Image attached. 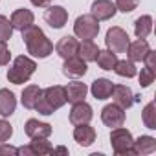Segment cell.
Listing matches in <instances>:
<instances>
[{
  "mask_svg": "<svg viewBox=\"0 0 156 156\" xmlns=\"http://www.w3.org/2000/svg\"><path fill=\"white\" fill-rule=\"evenodd\" d=\"M132 141H134V138H132L130 130L123 129V125L112 129V132H110V145H112L114 154H118V156L134 154L132 152Z\"/></svg>",
  "mask_w": 156,
  "mask_h": 156,
  "instance_id": "obj_4",
  "label": "cell"
},
{
  "mask_svg": "<svg viewBox=\"0 0 156 156\" xmlns=\"http://www.w3.org/2000/svg\"><path fill=\"white\" fill-rule=\"evenodd\" d=\"M73 140L79 143L81 147H90L96 141V130H94V127H90L88 123L75 125V129H73Z\"/></svg>",
  "mask_w": 156,
  "mask_h": 156,
  "instance_id": "obj_18",
  "label": "cell"
},
{
  "mask_svg": "<svg viewBox=\"0 0 156 156\" xmlns=\"http://www.w3.org/2000/svg\"><path fill=\"white\" fill-rule=\"evenodd\" d=\"M2 154H19V149L11 147V145H6V143H0V156Z\"/></svg>",
  "mask_w": 156,
  "mask_h": 156,
  "instance_id": "obj_34",
  "label": "cell"
},
{
  "mask_svg": "<svg viewBox=\"0 0 156 156\" xmlns=\"http://www.w3.org/2000/svg\"><path fill=\"white\" fill-rule=\"evenodd\" d=\"M17 108V98L9 88H0V116L9 118Z\"/></svg>",
  "mask_w": 156,
  "mask_h": 156,
  "instance_id": "obj_20",
  "label": "cell"
},
{
  "mask_svg": "<svg viewBox=\"0 0 156 156\" xmlns=\"http://www.w3.org/2000/svg\"><path fill=\"white\" fill-rule=\"evenodd\" d=\"M11 136H13V127L9 125V121L0 119V143H6Z\"/></svg>",
  "mask_w": 156,
  "mask_h": 156,
  "instance_id": "obj_32",
  "label": "cell"
},
{
  "mask_svg": "<svg viewBox=\"0 0 156 156\" xmlns=\"http://www.w3.org/2000/svg\"><path fill=\"white\" fill-rule=\"evenodd\" d=\"M44 20L53 28V30H61L66 22H68V11L62 6H50L44 13Z\"/></svg>",
  "mask_w": 156,
  "mask_h": 156,
  "instance_id": "obj_12",
  "label": "cell"
},
{
  "mask_svg": "<svg viewBox=\"0 0 156 156\" xmlns=\"http://www.w3.org/2000/svg\"><path fill=\"white\" fill-rule=\"evenodd\" d=\"M41 92H42V88L41 87H37V85H28L24 90H22V96H20V101H22V105L26 107V108H35V105H37V101H39V98H41Z\"/></svg>",
  "mask_w": 156,
  "mask_h": 156,
  "instance_id": "obj_23",
  "label": "cell"
},
{
  "mask_svg": "<svg viewBox=\"0 0 156 156\" xmlns=\"http://www.w3.org/2000/svg\"><path fill=\"white\" fill-rule=\"evenodd\" d=\"M154 57H156V51L149 50V53H147V55H145V59H143L145 66H149V68H152V70H154Z\"/></svg>",
  "mask_w": 156,
  "mask_h": 156,
  "instance_id": "obj_35",
  "label": "cell"
},
{
  "mask_svg": "<svg viewBox=\"0 0 156 156\" xmlns=\"http://www.w3.org/2000/svg\"><path fill=\"white\" fill-rule=\"evenodd\" d=\"M35 70H37V62L33 59H30L28 55H19L13 61L11 68L8 70L6 77L13 85H24L30 81V77L35 73Z\"/></svg>",
  "mask_w": 156,
  "mask_h": 156,
  "instance_id": "obj_3",
  "label": "cell"
},
{
  "mask_svg": "<svg viewBox=\"0 0 156 156\" xmlns=\"http://www.w3.org/2000/svg\"><path fill=\"white\" fill-rule=\"evenodd\" d=\"M154 77H156V73H154L152 68H149V66L141 68V72H140V87H141V88L151 87V85L154 83Z\"/></svg>",
  "mask_w": 156,
  "mask_h": 156,
  "instance_id": "obj_30",
  "label": "cell"
},
{
  "mask_svg": "<svg viewBox=\"0 0 156 156\" xmlns=\"http://www.w3.org/2000/svg\"><path fill=\"white\" fill-rule=\"evenodd\" d=\"M87 72H88L87 61H83L79 55L64 59V64H62V73L64 75H68V77H83Z\"/></svg>",
  "mask_w": 156,
  "mask_h": 156,
  "instance_id": "obj_10",
  "label": "cell"
},
{
  "mask_svg": "<svg viewBox=\"0 0 156 156\" xmlns=\"http://www.w3.org/2000/svg\"><path fill=\"white\" fill-rule=\"evenodd\" d=\"M77 50H79V41H77L75 37H62L57 44H55V51L57 55H61L62 59H68V57H73L77 55Z\"/></svg>",
  "mask_w": 156,
  "mask_h": 156,
  "instance_id": "obj_17",
  "label": "cell"
},
{
  "mask_svg": "<svg viewBox=\"0 0 156 156\" xmlns=\"http://www.w3.org/2000/svg\"><path fill=\"white\" fill-rule=\"evenodd\" d=\"M64 92H66V103H79V101H85L87 94H88V87L81 81H72L64 87Z\"/></svg>",
  "mask_w": 156,
  "mask_h": 156,
  "instance_id": "obj_15",
  "label": "cell"
},
{
  "mask_svg": "<svg viewBox=\"0 0 156 156\" xmlns=\"http://www.w3.org/2000/svg\"><path fill=\"white\" fill-rule=\"evenodd\" d=\"M152 31V17L151 15H141L140 19H136L134 22V33L138 39H145L149 37Z\"/></svg>",
  "mask_w": 156,
  "mask_h": 156,
  "instance_id": "obj_25",
  "label": "cell"
},
{
  "mask_svg": "<svg viewBox=\"0 0 156 156\" xmlns=\"http://www.w3.org/2000/svg\"><path fill=\"white\" fill-rule=\"evenodd\" d=\"M20 33H22V41H24L26 50H28L30 55H33V57H37V59H46V57L53 51L51 41L46 37V33H44L39 26L31 24L30 28H26V30L20 31Z\"/></svg>",
  "mask_w": 156,
  "mask_h": 156,
  "instance_id": "obj_1",
  "label": "cell"
},
{
  "mask_svg": "<svg viewBox=\"0 0 156 156\" xmlns=\"http://www.w3.org/2000/svg\"><path fill=\"white\" fill-rule=\"evenodd\" d=\"M156 151V138L152 136H140L132 141V152L134 154H151Z\"/></svg>",
  "mask_w": 156,
  "mask_h": 156,
  "instance_id": "obj_22",
  "label": "cell"
},
{
  "mask_svg": "<svg viewBox=\"0 0 156 156\" xmlns=\"http://www.w3.org/2000/svg\"><path fill=\"white\" fill-rule=\"evenodd\" d=\"M149 50H151L149 42H147L145 39H138V41H134V42H129V46H127V55H129V59H130L132 62H141V61L145 59V55L149 53Z\"/></svg>",
  "mask_w": 156,
  "mask_h": 156,
  "instance_id": "obj_19",
  "label": "cell"
},
{
  "mask_svg": "<svg viewBox=\"0 0 156 156\" xmlns=\"http://www.w3.org/2000/svg\"><path fill=\"white\" fill-rule=\"evenodd\" d=\"M13 30H19V31H24L26 28H30L33 22H35V15L26 9V8H20V9H15L11 13V19H9Z\"/></svg>",
  "mask_w": 156,
  "mask_h": 156,
  "instance_id": "obj_14",
  "label": "cell"
},
{
  "mask_svg": "<svg viewBox=\"0 0 156 156\" xmlns=\"http://www.w3.org/2000/svg\"><path fill=\"white\" fill-rule=\"evenodd\" d=\"M114 72L119 75V77H127V79H130V77H134L136 73H138V70H136V64L129 59H123V61H119L118 59V62H116V66H114Z\"/></svg>",
  "mask_w": 156,
  "mask_h": 156,
  "instance_id": "obj_27",
  "label": "cell"
},
{
  "mask_svg": "<svg viewBox=\"0 0 156 156\" xmlns=\"http://www.w3.org/2000/svg\"><path fill=\"white\" fill-rule=\"evenodd\" d=\"M101 121L107 127H110V129L121 127L125 123V110L121 107H118L116 103H110V105L103 107V110H101Z\"/></svg>",
  "mask_w": 156,
  "mask_h": 156,
  "instance_id": "obj_7",
  "label": "cell"
},
{
  "mask_svg": "<svg viewBox=\"0 0 156 156\" xmlns=\"http://www.w3.org/2000/svg\"><path fill=\"white\" fill-rule=\"evenodd\" d=\"M99 33V20H96L92 15H81L77 17L73 24V35L83 41H94Z\"/></svg>",
  "mask_w": 156,
  "mask_h": 156,
  "instance_id": "obj_5",
  "label": "cell"
},
{
  "mask_svg": "<svg viewBox=\"0 0 156 156\" xmlns=\"http://www.w3.org/2000/svg\"><path fill=\"white\" fill-rule=\"evenodd\" d=\"M116 6L110 0H96L90 8V15L96 19V20H110L114 15H116Z\"/></svg>",
  "mask_w": 156,
  "mask_h": 156,
  "instance_id": "obj_9",
  "label": "cell"
},
{
  "mask_svg": "<svg viewBox=\"0 0 156 156\" xmlns=\"http://www.w3.org/2000/svg\"><path fill=\"white\" fill-rule=\"evenodd\" d=\"M9 59H11V51L8 48V44L4 41H0V66L9 64Z\"/></svg>",
  "mask_w": 156,
  "mask_h": 156,
  "instance_id": "obj_33",
  "label": "cell"
},
{
  "mask_svg": "<svg viewBox=\"0 0 156 156\" xmlns=\"http://www.w3.org/2000/svg\"><path fill=\"white\" fill-rule=\"evenodd\" d=\"M112 98H114V103H116L118 107H121L123 110H127V108H130V107L134 105V94H132V90H130L129 87H125V85H114V88H112Z\"/></svg>",
  "mask_w": 156,
  "mask_h": 156,
  "instance_id": "obj_16",
  "label": "cell"
},
{
  "mask_svg": "<svg viewBox=\"0 0 156 156\" xmlns=\"http://www.w3.org/2000/svg\"><path fill=\"white\" fill-rule=\"evenodd\" d=\"M112 88H114V83L110 79H105V77H99V79H96L90 87V92L96 99H108L112 96Z\"/></svg>",
  "mask_w": 156,
  "mask_h": 156,
  "instance_id": "obj_21",
  "label": "cell"
},
{
  "mask_svg": "<svg viewBox=\"0 0 156 156\" xmlns=\"http://www.w3.org/2000/svg\"><path fill=\"white\" fill-rule=\"evenodd\" d=\"M94 118V110L87 101H79V103H73L72 110H70V123L75 125H85L90 123Z\"/></svg>",
  "mask_w": 156,
  "mask_h": 156,
  "instance_id": "obj_8",
  "label": "cell"
},
{
  "mask_svg": "<svg viewBox=\"0 0 156 156\" xmlns=\"http://www.w3.org/2000/svg\"><path fill=\"white\" fill-rule=\"evenodd\" d=\"M53 152H66V149L64 147H59V149H53Z\"/></svg>",
  "mask_w": 156,
  "mask_h": 156,
  "instance_id": "obj_37",
  "label": "cell"
},
{
  "mask_svg": "<svg viewBox=\"0 0 156 156\" xmlns=\"http://www.w3.org/2000/svg\"><path fill=\"white\" fill-rule=\"evenodd\" d=\"M13 35V26L9 22V19L6 15H0V41L8 42Z\"/></svg>",
  "mask_w": 156,
  "mask_h": 156,
  "instance_id": "obj_29",
  "label": "cell"
},
{
  "mask_svg": "<svg viewBox=\"0 0 156 156\" xmlns=\"http://www.w3.org/2000/svg\"><path fill=\"white\" fill-rule=\"evenodd\" d=\"M30 2H31L33 6H37V8H48L51 0H30Z\"/></svg>",
  "mask_w": 156,
  "mask_h": 156,
  "instance_id": "obj_36",
  "label": "cell"
},
{
  "mask_svg": "<svg viewBox=\"0 0 156 156\" xmlns=\"http://www.w3.org/2000/svg\"><path fill=\"white\" fill-rule=\"evenodd\" d=\"M141 121H143V125L147 129H151V130L156 129V105H154V101H151V103H147L143 107V110H141Z\"/></svg>",
  "mask_w": 156,
  "mask_h": 156,
  "instance_id": "obj_28",
  "label": "cell"
},
{
  "mask_svg": "<svg viewBox=\"0 0 156 156\" xmlns=\"http://www.w3.org/2000/svg\"><path fill=\"white\" fill-rule=\"evenodd\" d=\"M138 4H140V0H116V2H114L116 9H118V11H123V13L134 11V9L138 8Z\"/></svg>",
  "mask_w": 156,
  "mask_h": 156,
  "instance_id": "obj_31",
  "label": "cell"
},
{
  "mask_svg": "<svg viewBox=\"0 0 156 156\" xmlns=\"http://www.w3.org/2000/svg\"><path fill=\"white\" fill-rule=\"evenodd\" d=\"M96 62L99 64L101 70H114V66L118 62V53H114L110 50H99V53L96 57Z\"/></svg>",
  "mask_w": 156,
  "mask_h": 156,
  "instance_id": "obj_26",
  "label": "cell"
},
{
  "mask_svg": "<svg viewBox=\"0 0 156 156\" xmlns=\"http://www.w3.org/2000/svg\"><path fill=\"white\" fill-rule=\"evenodd\" d=\"M24 132H26V136L31 138V140H35V138H50V136H51V125L31 118V119L26 121Z\"/></svg>",
  "mask_w": 156,
  "mask_h": 156,
  "instance_id": "obj_11",
  "label": "cell"
},
{
  "mask_svg": "<svg viewBox=\"0 0 156 156\" xmlns=\"http://www.w3.org/2000/svg\"><path fill=\"white\" fill-rule=\"evenodd\" d=\"M51 152H53V145L46 138H35L33 141H30L28 147L19 149V154H33V156H44Z\"/></svg>",
  "mask_w": 156,
  "mask_h": 156,
  "instance_id": "obj_13",
  "label": "cell"
},
{
  "mask_svg": "<svg viewBox=\"0 0 156 156\" xmlns=\"http://www.w3.org/2000/svg\"><path fill=\"white\" fill-rule=\"evenodd\" d=\"M66 105V92H64V87L61 85H53V87H48L41 92V98L35 105V110L42 116H50L53 114L55 110H59L61 107Z\"/></svg>",
  "mask_w": 156,
  "mask_h": 156,
  "instance_id": "obj_2",
  "label": "cell"
},
{
  "mask_svg": "<svg viewBox=\"0 0 156 156\" xmlns=\"http://www.w3.org/2000/svg\"><path fill=\"white\" fill-rule=\"evenodd\" d=\"M129 42H130L129 33H127L123 28H119V26L108 28V31H107V35H105L107 50H110V51H114V53H125Z\"/></svg>",
  "mask_w": 156,
  "mask_h": 156,
  "instance_id": "obj_6",
  "label": "cell"
},
{
  "mask_svg": "<svg viewBox=\"0 0 156 156\" xmlns=\"http://www.w3.org/2000/svg\"><path fill=\"white\" fill-rule=\"evenodd\" d=\"M98 53H99V48H98V44H96L94 41H83V42H79V50H77V55H79L83 61L92 62V61H96Z\"/></svg>",
  "mask_w": 156,
  "mask_h": 156,
  "instance_id": "obj_24",
  "label": "cell"
}]
</instances>
